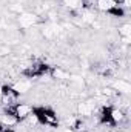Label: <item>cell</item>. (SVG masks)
<instances>
[{
  "instance_id": "2",
  "label": "cell",
  "mask_w": 131,
  "mask_h": 132,
  "mask_svg": "<svg viewBox=\"0 0 131 132\" xmlns=\"http://www.w3.org/2000/svg\"><path fill=\"white\" fill-rule=\"evenodd\" d=\"M34 106L30 103H23V101H19L12 106V115L17 118V121H25L31 114H33Z\"/></svg>"
},
{
  "instance_id": "1",
  "label": "cell",
  "mask_w": 131,
  "mask_h": 132,
  "mask_svg": "<svg viewBox=\"0 0 131 132\" xmlns=\"http://www.w3.org/2000/svg\"><path fill=\"white\" fill-rule=\"evenodd\" d=\"M33 112H34V115L37 117L40 126L59 128L60 120H59V115H57V112L54 109H51L48 106H34Z\"/></svg>"
},
{
  "instance_id": "3",
  "label": "cell",
  "mask_w": 131,
  "mask_h": 132,
  "mask_svg": "<svg viewBox=\"0 0 131 132\" xmlns=\"http://www.w3.org/2000/svg\"><path fill=\"white\" fill-rule=\"evenodd\" d=\"M94 8L99 9V11H102V12H108V9H110V8H113V6H111L106 0H96Z\"/></svg>"
},
{
  "instance_id": "4",
  "label": "cell",
  "mask_w": 131,
  "mask_h": 132,
  "mask_svg": "<svg viewBox=\"0 0 131 132\" xmlns=\"http://www.w3.org/2000/svg\"><path fill=\"white\" fill-rule=\"evenodd\" d=\"M130 25L128 23H125V25H122V26H119V35L120 37H130Z\"/></svg>"
},
{
  "instance_id": "5",
  "label": "cell",
  "mask_w": 131,
  "mask_h": 132,
  "mask_svg": "<svg viewBox=\"0 0 131 132\" xmlns=\"http://www.w3.org/2000/svg\"><path fill=\"white\" fill-rule=\"evenodd\" d=\"M3 129H5V126H3V125L0 123V132H3Z\"/></svg>"
}]
</instances>
